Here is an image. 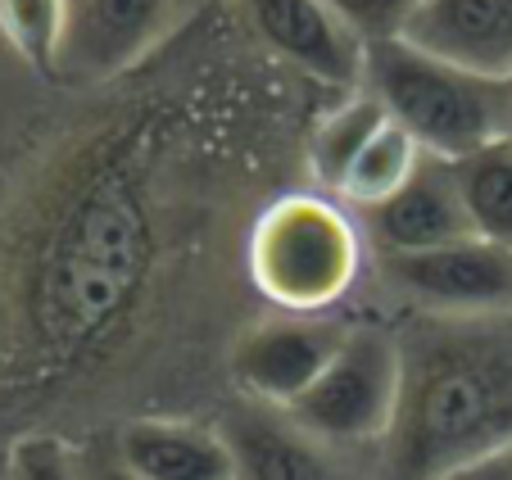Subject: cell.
Instances as JSON below:
<instances>
[{
	"instance_id": "cell-10",
	"label": "cell",
	"mask_w": 512,
	"mask_h": 480,
	"mask_svg": "<svg viewBox=\"0 0 512 480\" xmlns=\"http://www.w3.org/2000/svg\"><path fill=\"white\" fill-rule=\"evenodd\" d=\"M363 231L377 254H417L476 236L454 164L435 154H422L417 173L390 200L363 209Z\"/></svg>"
},
{
	"instance_id": "cell-14",
	"label": "cell",
	"mask_w": 512,
	"mask_h": 480,
	"mask_svg": "<svg viewBox=\"0 0 512 480\" xmlns=\"http://www.w3.org/2000/svg\"><path fill=\"white\" fill-rule=\"evenodd\" d=\"M454 173L463 186L476 236L512 250V136H499L485 150L458 159Z\"/></svg>"
},
{
	"instance_id": "cell-5",
	"label": "cell",
	"mask_w": 512,
	"mask_h": 480,
	"mask_svg": "<svg viewBox=\"0 0 512 480\" xmlns=\"http://www.w3.org/2000/svg\"><path fill=\"white\" fill-rule=\"evenodd\" d=\"M395 408L399 340L377 327H349L327 372L286 408V417L336 449H354V444H386Z\"/></svg>"
},
{
	"instance_id": "cell-4",
	"label": "cell",
	"mask_w": 512,
	"mask_h": 480,
	"mask_svg": "<svg viewBox=\"0 0 512 480\" xmlns=\"http://www.w3.org/2000/svg\"><path fill=\"white\" fill-rule=\"evenodd\" d=\"M245 259L281 313H327L363 272V236L327 195H281L254 218Z\"/></svg>"
},
{
	"instance_id": "cell-12",
	"label": "cell",
	"mask_w": 512,
	"mask_h": 480,
	"mask_svg": "<svg viewBox=\"0 0 512 480\" xmlns=\"http://www.w3.org/2000/svg\"><path fill=\"white\" fill-rule=\"evenodd\" d=\"M218 431L232 444L241 480H363L336 444L295 426L281 408H232Z\"/></svg>"
},
{
	"instance_id": "cell-3",
	"label": "cell",
	"mask_w": 512,
	"mask_h": 480,
	"mask_svg": "<svg viewBox=\"0 0 512 480\" xmlns=\"http://www.w3.org/2000/svg\"><path fill=\"white\" fill-rule=\"evenodd\" d=\"M363 87L390 109L404 132L435 159H467L490 141L508 136L512 82H490L467 68L408 46L404 37L368 41Z\"/></svg>"
},
{
	"instance_id": "cell-18",
	"label": "cell",
	"mask_w": 512,
	"mask_h": 480,
	"mask_svg": "<svg viewBox=\"0 0 512 480\" xmlns=\"http://www.w3.org/2000/svg\"><path fill=\"white\" fill-rule=\"evenodd\" d=\"M5 480H87V476H82V458L59 435H23L10 449Z\"/></svg>"
},
{
	"instance_id": "cell-22",
	"label": "cell",
	"mask_w": 512,
	"mask_h": 480,
	"mask_svg": "<svg viewBox=\"0 0 512 480\" xmlns=\"http://www.w3.org/2000/svg\"><path fill=\"white\" fill-rule=\"evenodd\" d=\"M508 136H512V100H508Z\"/></svg>"
},
{
	"instance_id": "cell-19",
	"label": "cell",
	"mask_w": 512,
	"mask_h": 480,
	"mask_svg": "<svg viewBox=\"0 0 512 480\" xmlns=\"http://www.w3.org/2000/svg\"><path fill=\"white\" fill-rule=\"evenodd\" d=\"M327 5L363 41H381V37H399V28H404L408 14H413L422 0H327Z\"/></svg>"
},
{
	"instance_id": "cell-8",
	"label": "cell",
	"mask_w": 512,
	"mask_h": 480,
	"mask_svg": "<svg viewBox=\"0 0 512 480\" xmlns=\"http://www.w3.org/2000/svg\"><path fill=\"white\" fill-rule=\"evenodd\" d=\"M241 23L272 59L318 77L322 87L358 91L368 41L327 0H236Z\"/></svg>"
},
{
	"instance_id": "cell-1",
	"label": "cell",
	"mask_w": 512,
	"mask_h": 480,
	"mask_svg": "<svg viewBox=\"0 0 512 480\" xmlns=\"http://www.w3.org/2000/svg\"><path fill=\"white\" fill-rule=\"evenodd\" d=\"M164 105H118L59 150L0 259L10 376L59 390L100 372L141 327L168 254Z\"/></svg>"
},
{
	"instance_id": "cell-13",
	"label": "cell",
	"mask_w": 512,
	"mask_h": 480,
	"mask_svg": "<svg viewBox=\"0 0 512 480\" xmlns=\"http://www.w3.org/2000/svg\"><path fill=\"white\" fill-rule=\"evenodd\" d=\"M118 458L145 480H241L223 431L173 417H141L118 431Z\"/></svg>"
},
{
	"instance_id": "cell-21",
	"label": "cell",
	"mask_w": 512,
	"mask_h": 480,
	"mask_svg": "<svg viewBox=\"0 0 512 480\" xmlns=\"http://www.w3.org/2000/svg\"><path fill=\"white\" fill-rule=\"evenodd\" d=\"M82 476L87 480H145V476H136L123 458H118V449L114 453H96L91 462H82Z\"/></svg>"
},
{
	"instance_id": "cell-7",
	"label": "cell",
	"mask_w": 512,
	"mask_h": 480,
	"mask_svg": "<svg viewBox=\"0 0 512 480\" xmlns=\"http://www.w3.org/2000/svg\"><path fill=\"white\" fill-rule=\"evenodd\" d=\"M390 286L422 313H503L512 308V250L485 236L417 254H377Z\"/></svg>"
},
{
	"instance_id": "cell-17",
	"label": "cell",
	"mask_w": 512,
	"mask_h": 480,
	"mask_svg": "<svg viewBox=\"0 0 512 480\" xmlns=\"http://www.w3.org/2000/svg\"><path fill=\"white\" fill-rule=\"evenodd\" d=\"M68 0H0V37L37 73H59Z\"/></svg>"
},
{
	"instance_id": "cell-6",
	"label": "cell",
	"mask_w": 512,
	"mask_h": 480,
	"mask_svg": "<svg viewBox=\"0 0 512 480\" xmlns=\"http://www.w3.org/2000/svg\"><path fill=\"white\" fill-rule=\"evenodd\" d=\"M349 327L322 313H281L250 327L232 349V381L250 404L286 413L336 358Z\"/></svg>"
},
{
	"instance_id": "cell-16",
	"label": "cell",
	"mask_w": 512,
	"mask_h": 480,
	"mask_svg": "<svg viewBox=\"0 0 512 480\" xmlns=\"http://www.w3.org/2000/svg\"><path fill=\"white\" fill-rule=\"evenodd\" d=\"M390 123V109L372 96L368 87L349 91V100L340 109H331L327 118L318 123V132L309 136V164L313 177H318L327 191H336L340 177L349 173V164L358 159V150Z\"/></svg>"
},
{
	"instance_id": "cell-11",
	"label": "cell",
	"mask_w": 512,
	"mask_h": 480,
	"mask_svg": "<svg viewBox=\"0 0 512 480\" xmlns=\"http://www.w3.org/2000/svg\"><path fill=\"white\" fill-rule=\"evenodd\" d=\"M399 37L476 77L512 82V0H422Z\"/></svg>"
},
{
	"instance_id": "cell-9",
	"label": "cell",
	"mask_w": 512,
	"mask_h": 480,
	"mask_svg": "<svg viewBox=\"0 0 512 480\" xmlns=\"http://www.w3.org/2000/svg\"><path fill=\"white\" fill-rule=\"evenodd\" d=\"M173 0H68L59 73L73 82H109L136 68L164 41Z\"/></svg>"
},
{
	"instance_id": "cell-15",
	"label": "cell",
	"mask_w": 512,
	"mask_h": 480,
	"mask_svg": "<svg viewBox=\"0 0 512 480\" xmlns=\"http://www.w3.org/2000/svg\"><path fill=\"white\" fill-rule=\"evenodd\" d=\"M422 154L426 150L413 141V132H404V127L390 118V123L381 127V132L372 136L363 150H358V159L349 164V173L340 177V186L331 195H336V200H345V204H354L358 213L372 209V204L390 200V195H395L399 186L417 173Z\"/></svg>"
},
{
	"instance_id": "cell-2",
	"label": "cell",
	"mask_w": 512,
	"mask_h": 480,
	"mask_svg": "<svg viewBox=\"0 0 512 480\" xmlns=\"http://www.w3.org/2000/svg\"><path fill=\"white\" fill-rule=\"evenodd\" d=\"M395 340L399 408L381 480H440L512 449V308L417 313Z\"/></svg>"
},
{
	"instance_id": "cell-20",
	"label": "cell",
	"mask_w": 512,
	"mask_h": 480,
	"mask_svg": "<svg viewBox=\"0 0 512 480\" xmlns=\"http://www.w3.org/2000/svg\"><path fill=\"white\" fill-rule=\"evenodd\" d=\"M440 480H512V449L490 453V458H476V462H467V467H454Z\"/></svg>"
}]
</instances>
